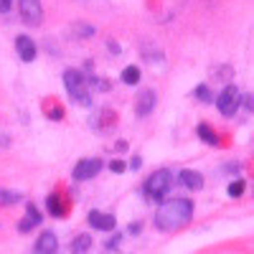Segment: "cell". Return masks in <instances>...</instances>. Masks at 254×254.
I'll return each mask as SVG.
<instances>
[{
  "instance_id": "cell-1",
  "label": "cell",
  "mask_w": 254,
  "mask_h": 254,
  "mask_svg": "<svg viewBox=\"0 0 254 254\" xmlns=\"http://www.w3.org/2000/svg\"><path fill=\"white\" fill-rule=\"evenodd\" d=\"M193 216V201L188 198H171V201H163L155 211V226L160 231H173L181 229L190 221Z\"/></svg>"
},
{
  "instance_id": "cell-2",
  "label": "cell",
  "mask_w": 254,
  "mask_h": 254,
  "mask_svg": "<svg viewBox=\"0 0 254 254\" xmlns=\"http://www.w3.org/2000/svg\"><path fill=\"white\" fill-rule=\"evenodd\" d=\"M64 87H66L69 97H71L76 104H81V107H89V104H92L89 81L84 79L81 71H76V69H66V71H64Z\"/></svg>"
},
{
  "instance_id": "cell-3",
  "label": "cell",
  "mask_w": 254,
  "mask_h": 254,
  "mask_svg": "<svg viewBox=\"0 0 254 254\" xmlns=\"http://www.w3.org/2000/svg\"><path fill=\"white\" fill-rule=\"evenodd\" d=\"M171 186H173V176H171V171L160 168V171H155L150 178L145 181L142 193H145L147 201H158V203H163V196L168 193V190H171Z\"/></svg>"
},
{
  "instance_id": "cell-4",
  "label": "cell",
  "mask_w": 254,
  "mask_h": 254,
  "mask_svg": "<svg viewBox=\"0 0 254 254\" xmlns=\"http://www.w3.org/2000/svg\"><path fill=\"white\" fill-rule=\"evenodd\" d=\"M219 112L224 115V117H231V115H237V110H239V104H242V94H239V89L234 87V84H229V87L219 94Z\"/></svg>"
},
{
  "instance_id": "cell-5",
  "label": "cell",
  "mask_w": 254,
  "mask_h": 254,
  "mask_svg": "<svg viewBox=\"0 0 254 254\" xmlns=\"http://www.w3.org/2000/svg\"><path fill=\"white\" fill-rule=\"evenodd\" d=\"M18 13L23 18V23H28V26H38L44 20V5H41V0H18Z\"/></svg>"
},
{
  "instance_id": "cell-6",
  "label": "cell",
  "mask_w": 254,
  "mask_h": 254,
  "mask_svg": "<svg viewBox=\"0 0 254 254\" xmlns=\"http://www.w3.org/2000/svg\"><path fill=\"white\" fill-rule=\"evenodd\" d=\"M99 171H102V160H99V158H84V160H79L76 168H74V181H89V178H94Z\"/></svg>"
},
{
  "instance_id": "cell-7",
  "label": "cell",
  "mask_w": 254,
  "mask_h": 254,
  "mask_svg": "<svg viewBox=\"0 0 254 254\" xmlns=\"http://www.w3.org/2000/svg\"><path fill=\"white\" fill-rule=\"evenodd\" d=\"M155 102H158V94L153 89H142L135 99V115L137 117H147L153 110H155Z\"/></svg>"
},
{
  "instance_id": "cell-8",
  "label": "cell",
  "mask_w": 254,
  "mask_h": 254,
  "mask_svg": "<svg viewBox=\"0 0 254 254\" xmlns=\"http://www.w3.org/2000/svg\"><path fill=\"white\" fill-rule=\"evenodd\" d=\"M15 51H18L20 61L31 64V61L36 59V41H31L28 36H18V38H15Z\"/></svg>"
},
{
  "instance_id": "cell-9",
  "label": "cell",
  "mask_w": 254,
  "mask_h": 254,
  "mask_svg": "<svg viewBox=\"0 0 254 254\" xmlns=\"http://www.w3.org/2000/svg\"><path fill=\"white\" fill-rule=\"evenodd\" d=\"M56 244H59V239H56L54 231H44V234L36 239V247H33L31 254H54L56 252Z\"/></svg>"
},
{
  "instance_id": "cell-10",
  "label": "cell",
  "mask_w": 254,
  "mask_h": 254,
  "mask_svg": "<svg viewBox=\"0 0 254 254\" xmlns=\"http://www.w3.org/2000/svg\"><path fill=\"white\" fill-rule=\"evenodd\" d=\"M89 224L94 226V229H99V231H110V229H115V216L112 214H102V211H89Z\"/></svg>"
},
{
  "instance_id": "cell-11",
  "label": "cell",
  "mask_w": 254,
  "mask_h": 254,
  "mask_svg": "<svg viewBox=\"0 0 254 254\" xmlns=\"http://www.w3.org/2000/svg\"><path fill=\"white\" fill-rule=\"evenodd\" d=\"M36 224H41V214H38V208H36L33 203H26V216L20 219L18 229H20V231H23V234H26V231H31V229H33Z\"/></svg>"
},
{
  "instance_id": "cell-12",
  "label": "cell",
  "mask_w": 254,
  "mask_h": 254,
  "mask_svg": "<svg viewBox=\"0 0 254 254\" xmlns=\"http://www.w3.org/2000/svg\"><path fill=\"white\" fill-rule=\"evenodd\" d=\"M178 181H181L186 188H190V190H198V188L203 186V176L196 173V171H181V173H178Z\"/></svg>"
},
{
  "instance_id": "cell-13",
  "label": "cell",
  "mask_w": 254,
  "mask_h": 254,
  "mask_svg": "<svg viewBox=\"0 0 254 254\" xmlns=\"http://www.w3.org/2000/svg\"><path fill=\"white\" fill-rule=\"evenodd\" d=\"M18 201H23V193H20V190H5V188H0V206H13Z\"/></svg>"
},
{
  "instance_id": "cell-14",
  "label": "cell",
  "mask_w": 254,
  "mask_h": 254,
  "mask_svg": "<svg viewBox=\"0 0 254 254\" xmlns=\"http://www.w3.org/2000/svg\"><path fill=\"white\" fill-rule=\"evenodd\" d=\"M89 247H92V237L89 234H79L74 239V244H71V254H84Z\"/></svg>"
},
{
  "instance_id": "cell-15",
  "label": "cell",
  "mask_w": 254,
  "mask_h": 254,
  "mask_svg": "<svg viewBox=\"0 0 254 254\" xmlns=\"http://www.w3.org/2000/svg\"><path fill=\"white\" fill-rule=\"evenodd\" d=\"M198 137L203 140V142H208V145H219V135L211 130V127L206 125V122H201L198 125Z\"/></svg>"
},
{
  "instance_id": "cell-16",
  "label": "cell",
  "mask_w": 254,
  "mask_h": 254,
  "mask_svg": "<svg viewBox=\"0 0 254 254\" xmlns=\"http://www.w3.org/2000/svg\"><path fill=\"white\" fill-rule=\"evenodd\" d=\"M46 208H49V214H54V216H64V211H66V208L61 206V196H56V193H51V196H49Z\"/></svg>"
},
{
  "instance_id": "cell-17",
  "label": "cell",
  "mask_w": 254,
  "mask_h": 254,
  "mask_svg": "<svg viewBox=\"0 0 254 254\" xmlns=\"http://www.w3.org/2000/svg\"><path fill=\"white\" fill-rule=\"evenodd\" d=\"M122 81L125 84H137L140 81V69L137 66H125L122 69Z\"/></svg>"
},
{
  "instance_id": "cell-18",
  "label": "cell",
  "mask_w": 254,
  "mask_h": 254,
  "mask_svg": "<svg viewBox=\"0 0 254 254\" xmlns=\"http://www.w3.org/2000/svg\"><path fill=\"white\" fill-rule=\"evenodd\" d=\"M244 188H247V183H244L242 178L231 181V183H229V196H231V198H239V196L244 193Z\"/></svg>"
},
{
  "instance_id": "cell-19",
  "label": "cell",
  "mask_w": 254,
  "mask_h": 254,
  "mask_svg": "<svg viewBox=\"0 0 254 254\" xmlns=\"http://www.w3.org/2000/svg\"><path fill=\"white\" fill-rule=\"evenodd\" d=\"M196 97L201 99V102H211L214 97H211V89L206 87V84H201V87H196Z\"/></svg>"
},
{
  "instance_id": "cell-20",
  "label": "cell",
  "mask_w": 254,
  "mask_h": 254,
  "mask_svg": "<svg viewBox=\"0 0 254 254\" xmlns=\"http://www.w3.org/2000/svg\"><path fill=\"white\" fill-rule=\"evenodd\" d=\"M125 168H127V165H125L122 160H112V163H110V171H112V173H122Z\"/></svg>"
},
{
  "instance_id": "cell-21",
  "label": "cell",
  "mask_w": 254,
  "mask_h": 254,
  "mask_svg": "<svg viewBox=\"0 0 254 254\" xmlns=\"http://www.w3.org/2000/svg\"><path fill=\"white\" fill-rule=\"evenodd\" d=\"M242 102H244V107H247L249 112H254V94H247V97H242Z\"/></svg>"
},
{
  "instance_id": "cell-22",
  "label": "cell",
  "mask_w": 254,
  "mask_h": 254,
  "mask_svg": "<svg viewBox=\"0 0 254 254\" xmlns=\"http://www.w3.org/2000/svg\"><path fill=\"white\" fill-rule=\"evenodd\" d=\"M13 8V0H0V13H8Z\"/></svg>"
},
{
  "instance_id": "cell-23",
  "label": "cell",
  "mask_w": 254,
  "mask_h": 254,
  "mask_svg": "<svg viewBox=\"0 0 254 254\" xmlns=\"http://www.w3.org/2000/svg\"><path fill=\"white\" fill-rule=\"evenodd\" d=\"M76 33H81V36H89V33H94V28L92 26H79V28H74Z\"/></svg>"
},
{
  "instance_id": "cell-24",
  "label": "cell",
  "mask_w": 254,
  "mask_h": 254,
  "mask_svg": "<svg viewBox=\"0 0 254 254\" xmlns=\"http://www.w3.org/2000/svg\"><path fill=\"white\" fill-rule=\"evenodd\" d=\"M140 165H142V158H140V155H135V158L130 160V168H132V171H137Z\"/></svg>"
},
{
  "instance_id": "cell-25",
  "label": "cell",
  "mask_w": 254,
  "mask_h": 254,
  "mask_svg": "<svg viewBox=\"0 0 254 254\" xmlns=\"http://www.w3.org/2000/svg\"><path fill=\"white\" fill-rule=\"evenodd\" d=\"M237 171H239V163H231V165L224 168V173H237Z\"/></svg>"
},
{
  "instance_id": "cell-26",
  "label": "cell",
  "mask_w": 254,
  "mask_h": 254,
  "mask_svg": "<svg viewBox=\"0 0 254 254\" xmlns=\"http://www.w3.org/2000/svg\"><path fill=\"white\" fill-rule=\"evenodd\" d=\"M140 229H142V224H140V221H135V224L130 226V234H140Z\"/></svg>"
},
{
  "instance_id": "cell-27",
  "label": "cell",
  "mask_w": 254,
  "mask_h": 254,
  "mask_svg": "<svg viewBox=\"0 0 254 254\" xmlns=\"http://www.w3.org/2000/svg\"><path fill=\"white\" fill-rule=\"evenodd\" d=\"M117 244H120V237H115V239H110V249H115Z\"/></svg>"
}]
</instances>
